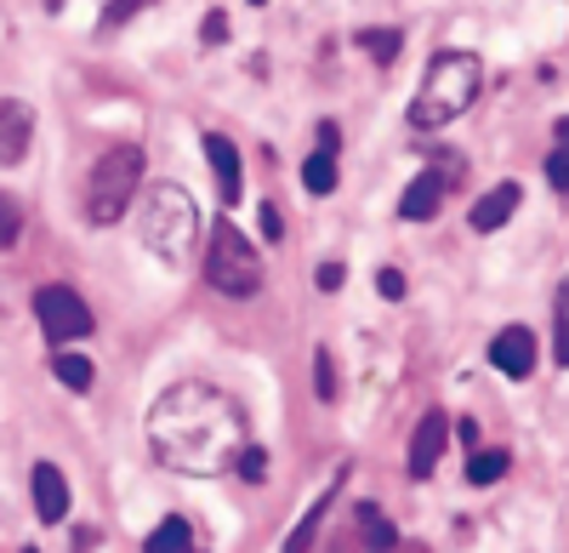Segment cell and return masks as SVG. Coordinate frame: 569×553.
I'll return each mask as SVG.
<instances>
[{
    "mask_svg": "<svg viewBox=\"0 0 569 553\" xmlns=\"http://www.w3.org/2000/svg\"><path fill=\"white\" fill-rule=\"evenodd\" d=\"M445 445H450V417L445 411H427V417L416 423V434H410V480H433Z\"/></svg>",
    "mask_w": 569,
    "mask_h": 553,
    "instance_id": "obj_7",
    "label": "cell"
},
{
    "mask_svg": "<svg viewBox=\"0 0 569 553\" xmlns=\"http://www.w3.org/2000/svg\"><path fill=\"white\" fill-rule=\"evenodd\" d=\"M485 86V69L472 52H461V46H450V52H439L433 63H427L416 98H410V126L433 131V126H450L456 115L472 109V98H479Z\"/></svg>",
    "mask_w": 569,
    "mask_h": 553,
    "instance_id": "obj_2",
    "label": "cell"
},
{
    "mask_svg": "<svg viewBox=\"0 0 569 553\" xmlns=\"http://www.w3.org/2000/svg\"><path fill=\"white\" fill-rule=\"evenodd\" d=\"M23 553H34V547H23Z\"/></svg>",
    "mask_w": 569,
    "mask_h": 553,
    "instance_id": "obj_32",
    "label": "cell"
},
{
    "mask_svg": "<svg viewBox=\"0 0 569 553\" xmlns=\"http://www.w3.org/2000/svg\"><path fill=\"white\" fill-rule=\"evenodd\" d=\"M251 7H262V0H251Z\"/></svg>",
    "mask_w": 569,
    "mask_h": 553,
    "instance_id": "obj_31",
    "label": "cell"
},
{
    "mask_svg": "<svg viewBox=\"0 0 569 553\" xmlns=\"http://www.w3.org/2000/svg\"><path fill=\"white\" fill-rule=\"evenodd\" d=\"M359 531H365V547H370V553H388V547L399 542V531L376 514V502H359Z\"/></svg>",
    "mask_w": 569,
    "mask_h": 553,
    "instance_id": "obj_17",
    "label": "cell"
},
{
    "mask_svg": "<svg viewBox=\"0 0 569 553\" xmlns=\"http://www.w3.org/2000/svg\"><path fill=\"white\" fill-rule=\"evenodd\" d=\"M547 177L552 189H569V120H558V155L547 160Z\"/></svg>",
    "mask_w": 569,
    "mask_h": 553,
    "instance_id": "obj_22",
    "label": "cell"
},
{
    "mask_svg": "<svg viewBox=\"0 0 569 553\" xmlns=\"http://www.w3.org/2000/svg\"><path fill=\"white\" fill-rule=\"evenodd\" d=\"M376 292H382L388 303H399L410 286H405V274H399V268H376Z\"/></svg>",
    "mask_w": 569,
    "mask_h": 553,
    "instance_id": "obj_24",
    "label": "cell"
},
{
    "mask_svg": "<svg viewBox=\"0 0 569 553\" xmlns=\"http://www.w3.org/2000/svg\"><path fill=\"white\" fill-rule=\"evenodd\" d=\"M313 372H319V377H313V394L330 405V399H337V359H330V354L319 348V354H313Z\"/></svg>",
    "mask_w": 569,
    "mask_h": 553,
    "instance_id": "obj_23",
    "label": "cell"
},
{
    "mask_svg": "<svg viewBox=\"0 0 569 553\" xmlns=\"http://www.w3.org/2000/svg\"><path fill=\"white\" fill-rule=\"evenodd\" d=\"M34 319H40V332L52 337L58 348H69V343H80V337L98 332V319H91L86 297L69 292V286H40V292H34Z\"/></svg>",
    "mask_w": 569,
    "mask_h": 553,
    "instance_id": "obj_6",
    "label": "cell"
},
{
    "mask_svg": "<svg viewBox=\"0 0 569 553\" xmlns=\"http://www.w3.org/2000/svg\"><path fill=\"white\" fill-rule=\"evenodd\" d=\"M206 280L222 297H257L262 292V257H257L251 235H240L228 217L211 223V235H206Z\"/></svg>",
    "mask_w": 569,
    "mask_h": 553,
    "instance_id": "obj_5",
    "label": "cell"
},
{
    "mask_svg": "<svg viewBox=\"0 0 569 553\" xmlns=\"http://www.w3.org/2000/svg\"><path fill=\"white\" fill-rule=\"evenodd\" d=\"M29 485H34V514H40L46 525H58V520L69 514V480H63V468H58V463H34Z\"/></svg>",
    "mask_w": 569,
    "mask_h": 553,
    "instance_id": "obj_12",
    "label": "cell"
},
{
    "mask_svg": "<svg viewBox=\"0 0 569 553\" xmlns=\"http://www.w3.org/2000/svg\"><path fill=\"white\" fill-rule=\"evenodd\" d=\"M142 553H194V531H188V520H182V514H171V520H160V525L149 531Z\"/></svg>",
    "mask_w": 569,
    "mask_h": 553,
    "instance_id": "obj_15",
    "label": "cell"
},
{
    "mask_svg": "<svg viewBox=\"0 0 569 553\" xmlns=\"http://www.w3.org/2000/svg\"><path fill=\"white\" fill-rule=\"evenodd\" d=\"M342 280H348L342 263H325V268H319V292H342Z\"/></svg>",
    "mask_w": 569,
    "mask_h": 553,
    "instance_id": "obj_28",
    "label": "cell"
},
{
    "mask_svg": "<svg viewBox=\"0 0 569 553\" xmlns=\"http://www.w3.org/2000/svg\"><path fill=\"white\" fill-rule=\"evenodd\" d=\"M558 365H569V286L558 292Z\"/></svg>",
    "mask_w": 569,
    "mask_h": 553,
    "instance_id": "obj_25",
    "label": "cell"
},
{
    "mask_svg": "<svg viewBox=\"0 0 569 553\" xmlns=\"http://www.w3.org/2000/svg\"><path fill=\"white\" fill-rule=\"evenodd\" d=\"M262 463H268V456H262V451H257V445H246V451H240V463H233V468H240V474H246V480H262V474H268V468H262Z\"/></svg>",
    "mask_w": 569,
    "mask_h": 553,
    "instance_id": "obj_27",
    "label": "cell"
},
{
    "mask_svg": "<svg viewBox=\"0 0 569 553\" xmlns=\"http://www.w3.org/2000/svg\"><path fill=\"white\" fill-rule=\"evenodd\" d=\"M137 189H142V149L137 144H114V149L98 155V166H91V177H86L80 217L91 228H109V223H120L131 211Z\"/></svg>",
    "mask_w": 569,
    "mask_h": 553,
    "instance_id": "obj_4",
    "label": "cell"
},
{
    "mask_svg": "<svg viewBox=\"0 0 569 553\" xmlns=\"http://www.w3.org/2000/svg\"><path fill=\"white\" fill-rule=\"evenodd\" d=\"M200 34H206V40H211V46H217V40H228V18H222V12H211V18H206V29H200Z\"/></svg>",
    "mask_w": 569,
    "mask_h": 553,
    "instance_id": "obj_30",
    "label": "cell"
},
{
    "mask_svg": "<svg viewBox=\"0 0 569 553\" xmlns=\"http://www.w3.org/2000/svg\"><path fill=\"white\" fill-rule=\"evenodd\" d=\"M342 480H348V463H342V474H337V480H330V491H325V496L313 502V508L302 514V525H297L291 536H284V553H308V547H313V536H319V525H325V508H330V502H337Z\"/></svg>",
    "mask_w": 569,
    "mask_h": 553,
    "instance_id": "obj_14",
    "label": "cell"
},
{
    "mask_svg": "<svg viewBox=\"0 0 569 553\" xmlns=\"http://www.w3.org/2000/svg\"><path fill=\"white\" fill-rule=\"evenodd\" d=\"M137 235L160 263H188L200 240V211L188 200L182 182H149L137 206Z\"/></svg>",
    "mask_w": 569,
    "mask_h": 553,
    "instance_id": "obj_3",
    "label": "cell"
},
{
    "mask_svg": "<svg viewBox=\"0 0 569 553\" xmlns=\"http://www.w3.org/2000/svg\"><path fill=\"white\" fill-rule=\"evenodd\" d=\"M200 144H206V160L217 171V200L222 206H240V195H246V182H240V149H233L222 131H206Z\"/></svg>",
    "mask_w": 569,
    "mask_h": 553,
    "instance_id": "obj_10",
    "label": "cell"
},
{
    "mask_svg": "<svg viewBox=\"0 0 569 553\" xmlns=\"http://www.w3.org/2000/svg\"><path fill=\"white\" fill-rule=\"evenodd\" d=\"M29 137H34V109L23 98H0V171L29 155Z\"/></svg>",
    "mask_w": 569,
    "mask_h": 553,
    "instance_id": "obj_8",
    "label": "cell"
},
{
    "mask_svg": "<svg viewBox=\"0 0 569 553\" xmlns=\"http://www.w3.org/2000/svg\"><path fill=\"white\" fill-rule=\"evenodd\" d=\"M445 189H450V177H445V171H421V177L410 182V189H405V200H399V217H405V223H427V217H439Z\"/></svg>",
    "mask_w": 569,
    "mask_h": 553,
    "instance_id": "obj_13",
    "label": "cell"
},
{
    "mask_svg": "<svg viewBox=\"0 0 569 553\" xmlns=\"http://www.w3.org/2000/svg\"><path fill=\"white\" fill-rule=\"evenodd\" d=\"M512 468V456L507 451H472V463H467V480L472 485H496L501 474Z\"/></svg>",
    "mask_w": 569,
    "mask_h": 553,
    "instance_id": "obj_18",
    "label": "cell"
},
{
    "mask_svg": "<svg viewBox=\"0 0 569 553\" xmlns=\"http://www.w3.org/2000/svg\"><path fill=\"white\" fill-rule=\"evenodd\" d=\"M149 451L171 474H222L246 451V411L217 383H177L149 405Z\"/></svg>",
    "mask_w": 569,
    "mask_h": 553,
    "instance_id": "obj_1",
    "label": "cell"
},
{
    "mask_svg": "<svg viewBox=\"0 0 569 553\" xmlns=\"http://www.w3.org/2000/svg\"><path fill=\"white\" fill-rule=\"evenodd\" d=\"M149 0H109V12H103V29H114V23H126V18H137Z\"/></svg>",
    "mask_w": 569,
    "mask_h": 553,
    "instance_id": "obj_26",
    "label": "cell"
},
{
    "mask_svg": "<svg viewBox=\"0 0 569 553\" xmlns=\"http://www.w3.org/2000/svg\"><path fill=\"white\" fill-rule=\"evenodd\" d=\"M18 235H23V206H18L7 189H0V251H12Z\"/></svg>",
    "mask_w": 569,
    "mask_h": 553,
    "instance_id": "obj_21",
    "label": "cell"
},
{
    "mask_svg": "<svg viewBox=\"0 0 569 553\" xmlns=\"http://www.w3.org/2000/svg\"><path fill=\"white\" fill-rule=\"evenodd\" d=\"M302 182H308V195H319V200L337 189V149H313L302 160Z\"/></svg>",
    "mask_w": 569,
    "mask_h": 553,
    "instance_id": "obj_16",
    "label": "cell"
},
{
    "mask_svg": "<svg viewBox=\"0 0 569 553\" xmlns=\"http://www.w3.org/2000/svg\"><path fill=\"white\" fill-rule=\"evenodd\" d=\"M518 200H525V189H518V182H496V189H485L479 200H472L467 228H472V235H496V228H507V223H512Z\"/></svg>",
    "mask_w": 569,
    "mask_h": 553,
    "instance_id": "obj_9",
    "label": "cell"
},
{
    "mask_svg": "<svg viewBox=\"0 0 569 553\" xmlns=\"http://www.w3.org/2000/svg\"><path fill=\"white\" fill-rule=\"evenodd\" d=\"M353 40L365 46V52H370L376 63H393V58H399V46H405V34H399V29H359Z\"/></svg>",
    "mask_w": 569,
    "mask_h": 553,
    "instance_id": "obj_19",
    "label": "cell"
},
{
    "mask_svg": "<svg viewBox=\"0 0 569 553\" xmlns=\"http://www.w3.org/2000/svg\"><path fill=\"white\" fill-rule=\"evenodd\" d=\"M52 377H58L63 388L86 394V388H91V359H80V354H69V348H63V354L52 359Z\"/></svg>",
    "mask_w": 569,
    "mask_h": 553,
    "instance_id": "obj_20",
    "label": "cell"
},
{
    "mask_svg": "<svg viewBox=\"0 0 569 553\" xmlns=\"http://www.w3.org/2000/svg\"><path fill=\"white\" fill-rule=\"evenodd\" d=\"M257 223H262V240H284V235H279L284 223H279V211H273V206H262V211H257Z\"/></svg>",
    "mask_w": 569,
    "mask_h": 553,
    "instance_id": "obj_29",
    "label": "cell"
},
{
    "mask_svg": "<svg viewBox=\"0 0 569 553\" xmlns=\"http://www.w3.org/2000/svg\"><path fill=\"white\" fill-rule=\"evenodd\" d=\"M490 365H496V372H507V377H530V372H536V337H530V326H507V332H496V343H490Z\"/></svg>",
    "mask_w": 569,
    "mask_h": 553,
    "instance_id": "obj_11",
    "label": "cell"
}]
</instances>
